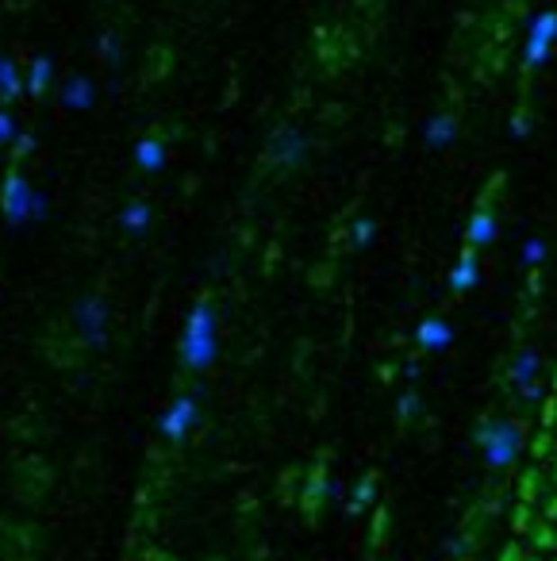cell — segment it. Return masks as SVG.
I'll use <instances>...</instances> for the list:
<instances>
[{"label": "cell", "instance_id": "6da1fadb", "mask_svg": "<svg viewBox=\"0 0 557 561\" xmlns=\"http://www.w3.org/2000/svg\"><path fill=\"white\" fill-rule=\"evenodd\" d=\"M181 362L184 369L193 373H204L211 362H216V350H220V330H216V308L208 300H196L193 312L184 315V327H181Z\"/></svg>", "mask_w": 557, "mask_h": 561}, {"label": "cell", "instance_id": "7a4b0ae2", "mask_svg": "<svg viewBox=\"0 0 557 561\" xmlns=\"http://www.w3.org/2000/svg\"><path fill=\"white\" fill-rule=\"evenodd\" d=\"M473 442L481 446L484 466H489V469H508L523 454L526 427L519 420H508V415H489V420L477 423Z\"/></svg>", "mask_w": 557, "mask_h": 561}, {"label": "cell", "instance_id": "3957f363", "mask_svg": "<svg viewBox=\"0 0 557 561\" xmlns=\"http://www.w3.org/2000/svg\"><path fill=\"white\" fill-rule=\"evenodd\" d=\"M504 174H492L489 185H484V193L477 200V208L473 215H469V227H465V247H473V250H484L489 242H496L499 235V215H496V196L504 193Z\"/></svg>", "mask_w": 557, "mask_h": 561}, {"label": "cell", "instance_id": "277c9868", "mask_svg": "<svg viewBox=\"0 0 557 561\" xmlns=\"http://www.w3.org/2000/svg\"><path fill=\"white\" fill-rule=\"evenodd\" d=\"M108 323H112V312H108V300L100 296V293H89V296H77L74 300V330H77L81 347L104 350Z\"/></svg>", "mask_w": 557, "mask_h": 561}, {"label": "cell", "instance_id": "5b68a950", "mask_svg": "<svg viewBox=\"0 0 557 561\" xmlns=\"http://www.w3.org/2000/svg\"><path fill=\"white\" fill-rule=\"evenodd\" d=\"M308 147L311 142L296 123H281V127H274V135L265 139V162L274 169H296V166H304Z\"/></svg>", "mask_w": 557, "mask_h": 561}, {"label": "cell", "instance_id": "8992f818", "mask_svg": "<svg viewBox=\"0 0 557 561\" xmlns=\"http://www.w3.org/2000/svg\"><path fill=\"white\" fill-rule=\"evenodd\" d=\"M31 208H35V189L27 185L23 174L12 169L4 177V185H0V212H4V223L12 231H20V227L31 223Z\"/></svg>", "mask_w": 557, "mask_h": 561}, {"label": "cell", "instance_id": "52a82bcc", "mask_svg": "<svg viewBox=\"0 0 557 561\" xmlns=\"http://www.w3.org/2000/svg\"><path fill=\"white\" fill-rule=\"evenodd\" d=\"M196 415H200V404H196V396H177L174 404L166 408V415H162V439L166 442H181L184 435L193 430V423H196Z\"/></svg>", "mask_w": 557, "mask_h": 561}, {"label": "cell", "instance_id": "ba28073f", "mask_svg": "<svg viewBox=\"0 0 557 561\" xmlns=\"http://www.w3.org/2000/svg\"><path fill=\"white\" fill-rule=\"evenodd\" d=\"M508 381L511 388L523 396V400H535L538 396V350L535 347H523L508 366Z\"/></svg>", "mask_w": 557, "mask_h": 561}, {"label": "cell", "instance_id": "9c48e42d", "mask_svg": "<svg viewBox=\"0 0 557 561\" xmlns=\"http://www.w3.org/2000/svg\"><path fill=\"white\" fill-rule=\"evenodd\" d=\"M93 100H96V85L85 77V74H69L62 81V89H58V104L69 108V112H85V108H93Z\"/></svg>", "mask_w": 557, "mask_h": 561}, {"label": "cell", "instance_id": "30bf717a", "mask_svg": "<svg viewBox=\"0 0 557 561\" xmlns=\"http://www.w3.org/2000/svg\"><path fill=\"white\" fill-rule=\"evenodd\" d=\"M454 139H458V116H454V112H438V116L427 120L423 142H427L431 150H446Z\"/></svg>", "mask_w": 557, "mask_h": 561}, {"label": "cell", "instance_id": "8fae6325", "mask_svg": "<svg viewBox=\"0 0 557 561\" xmlns=\"http://www.w3.org/2000/svg\"><path fill=\"white\" fill-rule=\"evenodd\" d=\"M416 342H419V350L438 354V350H446L454 342V327L446 320H438V315H431V320H423L416 327Z\"/></svg>", "mask_w": 557, "mask_h": 561}, {"label": "cell", "instance_id": "7c38bea8", "mask_svg": "<svg viewBox=\"0 0 557 561\" xmlns=\"http://www.w3.org/2000/svg\"><path fill=\"white\" fill-rule=\"evenodd\" d=\"M331 488H335V481H327V469H323V466L311 469V477H308V484H304V493H300V503H304L308 520H316V511H319V503H323V500H335V496H331Z\"/></svg>", "mask_w": 557, "mask_h": 561}, {"label": "cell", "instance_id": "4fadbf2b", "mask_svg": "<svg viewBox=\"0 0 557 561\" xmlns=\"http://www.w3.org/2000/svg\"><path fill=\"white\" fill-rule=\"evenodd\" d=\"M516 496H519V503H531V508H538V503L546 500V469H542V466L523 469Z\"/></svg>", "mask_w": 557, "mask_h": 561}, {"label": "cell", "instance_id": "5bb4252c", "mask_svg": "<svg viewBox=\"0 0 557 561\" xmlns=\"http://www.w3.org/2000/svg\"><path fill=\"white\" fill-rule=\"evenodd\" d=\"M150 220H154V212L147 200H131L123 212H120V227L127 235H147L150 231Z\"/></svg>", "mask_w": 557, "mask_h": 561}, {"label": "cell", "instance_id": "9a60e30c", "mask_svg": "<svg viewBox=\"0 0 557 561\" xmlns=\"http://www.w3.org/2000/svg\"><path fill=\"white\" fill-rule=\"evenodd\" d=\"M473 285H477V250L465 247L462 250V262L450 269V289L454 293H469Z\"/></svg>", "mask_w": 557, "mask_h": 561}, {"label": "cell", "instance_id": "2e32d148", "mask_svg": "<svg viewBox=\"0 0 557 561\" xmlns=\"http://www.w3.org/2000/svg\"><path fill=\"white\" fill-rule=\"evenodd\" d=\"M135 166L147 169V174H158V169H166V147L158 139H139L135 142Z\"/></svg>", "mask_w": 557, "mask_h": 561}, {"label": "cell", "instance_id": "e0dca14e", "mask_svg": "<svg viewBox=\"0 0 557 561\" xmlns=\"http://www.w3.org/2000/svg\"><path fill=\"white\" fill-rule=\"evenodd\" d=\"M526 546L538 550V554H557V523L538 515V520L531 523V530H526Z\"/></svg>", "mask_w": 557, "mask_h": 561}, {"label": "cell", "instance_id": "ac0fdd59", "mask_svg": "<svg viewBox=\"0 0 557 561\" xmlns=\"http://www.w3.org/2000/svg\"><path fill=\"white\" fill-rule=\"evenodd\" d=\"M54 77V59L50 54H35V62L27 66V93L31 96H42L47 93V85Z\"/></svg>", "mask_w": 557, "mask_h": 561}, {"label": "cell", "instance_id": "d6986e66", "mask_svg": "<svg viewBox=\"0 0 557 561\" xmlns=\"http://www.w3.org/2000/svg\"><path fill=\"white\" fill-rule=\"evenodd\" d=\"M550 50H553V42H550V39H542V35H531V32H526V47H523V69H526V74H535V69L546 66Z\"/></svg>", "mask_w": 557, "mask_h": 561}, {"label": "cell", "instance_id": "ffe728a7", "mask_svg": "<svg viewBox=\"0 0 557 561\" xmlns=\"http://www.w3.org/2000/svg\"><path fill=\"white\" fill-rule=\"evenodd\" d=\"M373 496H377V477L373 473H365V477L350 488V500H346V511L350 515H362L369 503H373Z\"/></svg>", "mask_w": 557, "mask_h": 561}, {"label": "cell", "instance_id": "44dd1931", "mask_svg": "<svg viewBox=\"0 0 557 561\" xmlns=\"http://www.w3.org/2000/svg\"><path fill=\"white\" fill-rule=\"evenodd\" d=\"M23 93V77H20V66L12 59H0V100L4 104H12Z\"/></svg>", "mask_w": 557, "mask_h": 561}, {"label": "cell", "instance_id": "7402d4cb", "mask_svg": "<svg viewBox=\"0 0 557 561\" xmlns=\"http://www.w3.org/2000/svg\"><path fill=\"white\" fill-rule=\"evenodd\" d=\"M553 454H557V435H553V430H542V427H538V435H535V442H531L535 466H546Z\"/></svg>", "mask_w": 557, "mask_h": 561}, {"label": "cell", "instance_id": "603a6c76", "mask_svg": "<svg viewBox=\"0 0 557 561\" xmlns=\"http://www.w3.org/2000/svg\"><path fill=\"white\" fill-rule=\"evenodd\" d=\"M96 54H100V62H108V66H120V35L116 32H100L96 35Z\"/></svg>", "mask_w": 557, "mask_h": 561}, {"label": "cell", "instance_id": "cb8c5ba5", "mask_svg": "<svg viewBox=\"0 0 557 561\" xmlns=\"http://www.w3.org/2000/svg\"><path fill=\"white\" fill-rule=\"evenodd\" d=\"M531 35H542V39L557 42V12L553 8H542L538 16L531 20Z\"/></svg>", "mask_w": 557, "mask_h": 561}, {"label": "cell", "instance_id": "d4e9b609", "mask_svg": "<svg viewBox=\"0 0 557 561\" xmlns=\"http://www.w3.org/2000/svg\"><path fill=\"white\" fill-rule=\"evenodd\" d=\"M350 239H354V247H358V250H365L369 242L377 239V223H373V220H354Z\"/></svg>", "mask_w": 557, "mask_h": 561}, {"label": "cell", "instance_id": "484cf974", "mask_svg": "<svg viewBox=\"0 0 557 561\" xmlns=\"http://www.w3.org/2000/svg\"><path fill=\"white\" fill-rule=\"evenodd\" d=\"M535 550H531V546H526V542H519V538H511L508 546H504V550H499V561H526V557H531Z\"/></svg>", "mask_w": 557, "mask_h": 561}, {"label": "cell", "instance_id": "4316f807", "mask_svg": "<svg viewBox=\"0 0 557 561\" xmlns=\"http://www.w3.org/2000/svg\"><path fill=\"white\" fill-rule=\"evenodd\" d=\"M553 427H557V396L550 393L542 400V430H553Z\"/></svg>", "mask_w": 557, "mask_h": 561}, {"label": "cell", "instance_id": "83f0119b", "mask_svg": "<svg viewBox=\"0 0 557 561\" xmlns=\"http://www.w3.org/2000/svg\"><path fill=\"white\" fill-rule=\"evenodd\" d=\"M16 135H20V127L12 120V112L0 108V142H16Z\"/></svg>", "mask_w": 557, "mask_h": 561}, {"label": "cell", "instance_id": "f1b7e54d", "mask_svg": "<svg viewBox=\"0 0 557 561\" xmlns=\"http://www.w3.org/2000/svg\"><path fill=\"white\" fill-rule=\"evenodd\" d=\"M542 254H546V247H542V239H531V242L523 247V262H526V266H538V262H542Z\"/></svg>", "mask_w": 557, "mask_h": 561}, {"label": "cell", "instance_id": "f546056e", "mask_svg": "<svg viewBox=\"0 0 557 561\" xmlns=\"http://www.w3.org/2000/svg\"><path fill=\"white\" fill-rule=\"evenodd\" d=\"M416 412H419V396H416V393H404V396H400V420H411Z\"/></svg>", "mask_w": 557, "mask_h": 561}, {"label": "cell", "instance_id": "4dcf8cb0", "mask_svg": "<svg viewBox=\"0 0 557 561\" xmlns=\"http://www.w3.org/2000/svg\"><path fill=\"white\" fill-rule=\"evenodd\" d=\"M12 147H16V158H23V154H31L35 150V135H16V142H12Z\"/></svg>", "mask_w": 557, "mask_h": 561}, {"label": "cell", "instance_id": "1f68e13d", "mask_svg": "<svg viewBox=\"0 0 557 561\" xmlns=\"http://www.w3.org/2000/svg\"><path fill=\"white\" fill-rule=\"evenodd\" d=\"M542 520H550V523H557V493H553L550 500H542Z\"/></svg>", "mask_w": 557, "mask_h": 561}, {"label": "cell", "instance_id": "d6a6232c", "mask_svg": "<svg viewBox=\"0 0 557 561\" xmlns=\"http://www.w3.org/2000/svg\"><path fill=\"white\" fill-rule=\"evenodd\" d=\"M550 393L557 396V369H553V385H550Z\"/></svg>", "mask_w": 557, "mask_h": 561}, {"label": "cell", "instance_id": "836d02e7", "mask_svg": "<svg viewBox=\"0 0 557 561\" xmlns=\"http://www.w3.org/2000/svg\"><path fill=\"white\" fill-rule=\"evenodd\" d=\"M526 561H542V554H538V550H535V554H531V557H526Z\"/></svg>", "mask_w": 557, "mask_h": 561}, {"label": "cell", "instance_id": "e575fe53", "mask_svg": "<svg viewBox=\"0 0 557 561\" xmlns=\"http://www.w3.org/2000/svg\"><path fill=\"white\" fill-rule=\"evenodd\" d=\"M553 481H557V454H553Z\"/></svg>", "mask_w": 557, "mask_h": 561}]
</instances>
